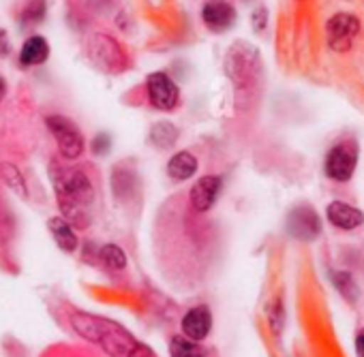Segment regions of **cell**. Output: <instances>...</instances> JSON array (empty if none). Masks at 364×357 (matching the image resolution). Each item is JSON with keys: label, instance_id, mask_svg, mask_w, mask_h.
I'll return each instance as SVG.
<instances>
[{"label": "cell", "instance_id": "obj_11", "mask_svg": "<svg viewBox=\"0 0 364 357\" xmlns=\"http://www.w3.org/2000/svg\"><path fill=\"white\" fill-rule=\"evenodd\" d=\"M221 187H223V182H221L219 175H204V177H200V180L193 185L191 193H189L191 208L196 212H208L215 206V202H217V197L221 193Z\"/></svg>", "mask_w": 364, "mask_h": 357}, {"label": "cell", "instance_id": "obj_22", "mask_svg": "<svg viewBox=\"0 0 364 357\" xmlns=\"http://www.w3.org/2000/svg\"><path fill=\"white\" fill-rule=\"evenodd\" d=\"M334 285L338 287V291L347 297V300H355V295H358V289H355V282H353V278L347 274V272H338V274H334Z\"/></svg>", "mask_w": 364, "mask_h": 357}, {"label": "cell", "instance_id": "obj_27", "mask_svg": "<svg viewBox=\"0 0 364 357\" xmlns=\"http://www.w3.org/2000/svg\"><path fill=\"white\" fill-rule=\"evenodd\" d=\"M355 351H358V357H364V329L355 338Z\"/></svg>", "mask_w": 364, "mask_h": 357}, {"label": "cell", "instance_id": "obj_24", "mask_svg": "<svg viewBox=\"0 0 364 357\" xmlns=\"http://www.w3.org/2000/svg\"><path fill=\"white\" fill-rule=\"evenodd\" d=\"M129 357H156V355H154V351H152L150 346H146V344L137 342V346L131 351V355H129Z\"/></svg>", "mask_w": 364, "mask_h": 357}, {"label": "cell", "instance_id": "obj_1", "mask_svg": "<svg viewBox=\"0 0 364 357\" xmlns=\"http://www.w3.org/2000/svg\"><path fill=\"white\" fill-rule=\"evenodd\" d=\"M52 177H54L58 206H60L65 219L73 227L84 229L88 225V214L84 208L88 204H92V199H95V189H92L90 177L80 167H60V169L54 167Z\"/></svg>", "mask_w": 364, "mask_h": 357}, {"label": "cell", "instance_id": "obj_26", "mask_svg": "<svg viewBox=\"0 0 364 357\" xmlns=\"http://www.w3.org/2000/svg\"><path fill=\"white\" fill-rule=\"evenodd\" d=\"M9 52V37L5 31H0V56H5Z\"/></svg>", "mask_w": 364, "mask_h": 357}, {"label": "cell", "instance_id": "obj_13", "mask_svg": "<svg viewBox=\"0 0 364 357\" xmlns=\"http://www.w3.org/2000/svg\"><path fill=\"white\" fill-rule=\"evenodd\" d=\"M326 214H328V221L336 229H343V231L358 229L364 223V214L358 208H353V206H349L345 202H332V204H328Z\"/></svg>", "mask_w": 364, "mask_h": 357}, {"label": "cell", "instance_id": "obj_23", "mask_svg": "<svg viewBox=\"0 0 364 357\" xmlns=\"http://www.w3.org/2000/svg\"><path fill=\"white\" fill-rule=\"evenodd\" d=\"M266 20H268L266 9H257V11L253 13V26H255V31H264V28H266Z\"/></svg>", "mask_w": 364, "mask_h": 357}, {"label": "cell", "instance_id": "obj_2", "mask_svg": "<svg viewBox=\"0 0 364 357\" xmlns=\"http://www.w3.org/2000/svg\"><path fill=\"white\" fill-rule=\"evenodd\" d=\"M71 327L82 338L99 344L109 357H129L131 351L137 346V340L120 323L105 317L75 312L71 317Z\"/></svg>", "mask_w": 364, "mask_h": 357}, {"label": "cell", "instance_id": "obj_28", "mask_svg": "<svg viewBox=\"0 0 364 357\" xmlns=\"http://www.w3.org/2000/svg\"><path fill=\"white\" fill-rule=\"evenodd\" d=\"M5 90H7V86H5V79L0 77V103H3V99H5Z\"/></svg>", "mask_w": 364, "mask_h": 357}, {"label": "cell", "instance_id": "obj_3", "mask_svg": "<svg viewBox=\"0 0 364 357\" xmlns=\"http://www.w3.org/2000/svg\"><path fill=\"white\" fill-rule=\"evenodd\" d=\"M223 67H225V73L236 90L238 103L242 99V107H247L259 86V73H262L259 52L247 41H236L228 50Z\"/></svg>", "mask_w": 364, "mask_h": 357}, {"label": "cell", "instance_id": "obj_19", "mask_svg": "<svg viewBox=\"0 0 364 357\" xmlns=\"http://www.w3.org/2000/svg\"><path fill=\"white\" fill-rule=\"evenodd\" d=\"M169 353H171V357H206L204 348L187 336L173 338L169 344Z\"/></svg>", "mask_w": 364, "mask_h": 357}, {"label": "cell", "instance_id": "obj_6", "mask_svg": "<svg viewBox=\"0 0 364 357\" xmlns=\"http://www.w3.org/2000/svg\"><path fill=\"white\" fill-rule=\"evenodd\" d=\"M46 124H48L50 133L54 135V139L58 143V150H60V154L65 158L75 160V158L82 156L86 143H84V137H82L80 128L75 126V122H71L65 116H48Z\"/></svg>", "mask_w": 364, "mask_h": 357}, {"label": "cell", "instance_id": "obj_25", "mask_svg": "<svg viewBox=\"0 0 364 357\" xmlns=\"http://www.w3.org/2000/svg\"><path fill=\"white\" fill-rule=\"evenodd\" d=\"M107 143H109L107 135H99V137L92 141V150H95L97 154H101V152H107Z\"/></svg>", "mask_w": 364, "mask_h": 357}, {"label": "cell", "instance_id": "obj_18", "mask_svg": "<svg viewBox=\"0 0 364 357\" xmlns=\"http://www.w3.org/2000/svg\"><path fill=\"white\" fill-rule=\"evenodd\" d=\"M0 177L5 180V185L22 199H28V189H26V180L20 173V169L11 163H3L0 165Z\"/></svg>", "mask_w": 364, "mask_h": 357}, {"label": "cell", "instance_id": "obj_7", "mask_svg": "<svg viewBox=\"0 0 364 357\" xmlns=\"http://www.w3.org/2000/svg\"><path fill=\"white\" fill-rule=\"evenodd\" d=\"M358 33H360V20L351 13L341 11L326 22V41L328 48L336 54L349 52Z\"/></svg>", "mask_w": 364, "mask_h": 357}, {"label": "cell", "instance_id": "obj_9", "mask_svg": "<svg viewBox=\"0 0 364 357\" xmlns=\"http://www.w3.org/2000/svg\"><path fill=\"white\" fill-rule=\"evenodd\" d=\"M287 231L298 240H315L321 231V221L311 206H298L287 216Z\"/></svg>", "mask_w": 364, "mask_h": 357}, {"label": "cell", "instance_id": "obj_15", "mask_svg": "<svg viewBox=\"0 0 364 357\" xmlns=\"http://www.w3.org/2000/svg\"><path fill=\"white\" fill-rule=\"evenodd\" d=\"M48 227H50V234L52 238L56 240L58 248H63L65 253H73L77 248V234H75V227L65 219V216H52L48 221Z\"/></svg>", "mask_w": 364, "mask_h": 357}, {"label": "cell", "instance_id": "obj_14", "mask_svg": "<svg viewBox=\"0 0 364 357\" xmlns=\"http://www.w3.org/2000/svg\"><path fill=\"white\" fill-rule=\"evenodd\" d=\"M200 163H198V156L187 152V150H182V152H176L169 163H167V175L171 177L173 182H185L189 180V177L196 175Z\"/></svg>", "mask_w": 364, "mask_h": 357}, {"label": "cell", "instance_id": "obj_5", "mask_svg": "<svg viewBox=\"0 0 364 357\" xmlns=\"http://www.w3.org/2000/svg\"><path fill=\"white\" fill-rule=\"evenodd\" d=\"M355 163H358V145L353 139H345L330 148V152L326 154L323 171L334 182H347L351 180V175L355 171Z\"/></svg>", "mask_w": 364, "mask_h": 357}, {"label": "cell", "instance_id": "obj_4", "mask_svg": "<svg viewBox=\"0 0 364 357\" xmlns=\"http://www.w3.org/2000/svg\"><path fill=\"white\" fill-rule=\"evenodd\" d=\"M86 54L97 69L109 75H118L129 69V56L124 48L105 33H95L86 41Z\"/></svg>", "mask_w": 364, "mask_h": 357}, {"label": "cell", "instance_id": "obj_21", "mask_svg": "<svg viewBox=\"0 0 364 357\" xmlns=\"http://www.w3.org/2000/svg\"><path fill=\"white\" fill-rule=\"evenodd\" d=\"M46 9H48L46 0H28L26 7L22 9V16H20L22 24L24 26H37V24H41L43 18H46Z\"/></svg>", "mask_w": 364, "mask_h": 357}, {"label": "cell", "instance_id": "obj_10", "mask_svg": "<svg viewBox=\"0 0 364 357\" xmlns=\"http://www.w3.org/2000/svg\"><path fill=\"white\" fill-rule=\"evenodd\" d=\"M202 22L210 33H228L236 24V9L228 0H208L202 7Z\"/></svg>", "mask_w": 364, "mask_h": 357}, {"label": "cell", "instance_id": "obj_8", "mask_svg": "<svg viewBox=\"0 0 364 357\" xmlns=\"http://www.w3.org/2000/svg\"><path fill=\"white\" fill-rule=\"evenodd\" d=\"M146 92L152 107L171 111L180 105V88L167 73H150L146 79Z\"/></svg>", "mask_w": 364, "mask_h": 357}, {"label": "cell", "instance_id": "obj_17", "mask_svg": "<svg viewBox=\"0 0 364 357\" xmlns=\"http://www.w3.org/2000/svg\"><path fill=\"white\" fill-rule=\"evenodd\" d=\"M178 135H180V131L171 122H156L150 128V141H152L154 148H161V150L171 148L178 141Z\"/></svg>", "mask_w": 364, "mask_h": 357}, {"label": "cell", "instance_id": "obj_12", "mask_svg": "<svg viewBox=\"0 0 364 357\" xmlns=\"http://www.w3.org/2000/svg\"><path fill=\"white\" fill-rule=\"evenodd\" d=\"M182 334L187 338L200 342L204 340L208 334H210V327H213V314H210V308L208 306H196L191 310H187V314L182 317Z\"/></svg>", "mask_w": 364, "mask_h": 357}, {"label": "cell", "instance_id": "obj_16", "mask_svg": "<svg viewBox=\"0 0 364 357\" xmlns=\"http://www.w3.org/2000/svg\"><path fill=\"white\" fill-rule=\"evenodd\" d=\"M50 56V45L43 37H31L24 41L22 52H20V60L26 67H37L43 65Z\"/></svg>", "mask_w": 364, "mask_h": 357}, {"label": "cell", "instance_id": "obj_20", "mask_svg": "<svg viewBox=\"0 0 364 357\" xmlns=\"http://www.w3.org/2000/svg\"><path fill=\"white\" fill-rule=\"evenodd\" d=\"M101 261H103L109 270H114V272H122V270L127 268V255H124V251H122L120 246H116V244H105V246L101 248Z\"/></svg>", "mask_w": 364, "mask_h": 357}]
</instances>
